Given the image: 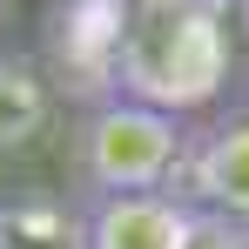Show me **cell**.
<instances>
[{
  "label": "cell",
  "mask_w": 249,
  "mask_h": 249,
  "mask_svg": "<svg viewBox=\"0 0 249 249\" xmlns=\"http://www.w3.org/2000/svg\"><path fill=\"white\" fill-rule=\"evenodd\" d=\"M229 68H236V47H229L222 0H142L128 47H122L115 94L148 101V108L182 122V115H196L202 101L222 94Z\"/></svg>",
  "instance_id": "cell-1"
},
{
  "label": "cell",
  "mask_w": 249,
  "mask_h": 249,
  "mask_svg": "<svg viewBox=\"0 0 249 249\" xmlns=\"http://www.w3.org/2000/svg\"><path fill=\"white\" fill-rule=\"evenodd\" d=\"M182 155H189V128L175 122V115L148 108V101H128V94H108V101H88L81 122H74L68 182H74L81 202L175 189Z\"/></svg>",
  "instance_id": "cell-2"
},
{
  "label": "cell",
  "mask_w": 249,
  "mask_h": 249,
  "mask_svg": "<svg viewBox=\"0 0 249 249\" xmlns=\"http://www.w3.org/2000/svg\"><path fill=\"white\" fill-rule=\"evenodd\" d=\"M142 0H61L47 20V81L81 101H108L122 74V47Z\"/></svg>",
  "instance_id": "cell-3"
},
{
  "label": "cell",
  "mask_w": 249,
  "mask_h": 249,
  "mask_svg": "<svg viewBox=\"0 0 249 249\" xmlns=\"http://www.w3.org/2000/svg\"><path fill=\"white\" fill-rule=\"evenodd\" d=\"M175 196H189L209 222L249 229V108L209 122L202 135H189V155H182V175H175Z\"/></svg>",
  "instance_id": "cell-4"
},
{
  "label": "cell",
  "mask_w": 249,
  "mask_h": 249,
  "mask_svg": "<svg viewBox=\"0 0 249 249\" xmlns=\"http://www.w3.org/2000/svg\"><path fill=\"white\" fill-rule=\"evenodd\" d=\"M88 209V249H196L202 243V209L175 189H142V196H101Z\"/></svg>",
  "instance_id": "cell-5"
},
{
  "label": "cell",
  "mask_w": 249,
  "mask_h": 249,
  "mask_svg": "<svg viewBox=\"0 0 249 249\" xmlns=\"http://www.w3.org/2000/svg\"><path fill=\"white\" fill-rule=\"evenodd\" d=\"M0 249H88V209L68 196H0Z\"/></svg>",
  "instance_id": "cell-6"
},
{
  "label": "cell",
  "mask_w": 249,
  "mask_h": 249,
  "mask_svg": "<svg viewBox=\"0 0 249 249\" xmlns=\"http://www.w3.org/2000/svg\"><path fill=\"white\" fill-rule=\"evenodd\" d=\"M54 122V81L41 61L27 54H0V155L41 142V128Z\"/></svg>",
  "instance_id": "cell-7"
},
{
  "label": "cell",
  "mask_w": 249,
  "mask_h": 249,
  "mask_svg": "<svg viewBox=\"0 0 249 249\" xmlns=\"http://www.w3.org/2000/svg\"><path fill=\"white\" fill-rule=\"evenodd\" d=\"M196 249H249V229H229V222H202V243Z\"/></svg>",
  "instance_id": "cell-8"
},
{
  "label": "cell",
  "mask_w": 249,
  "mask_h": 249,
  "mask_svg": "<svg viewBox=\"0 0 249 249\" xmlns=\"http://www.w3.org/2000/svg\"><path fill=\"white\" fill-rule=\"evenodd\" d=\"M0 20H7V0H0Z\"/></svg>",
  "instance_id": "cell-9"
}]
</instances>
